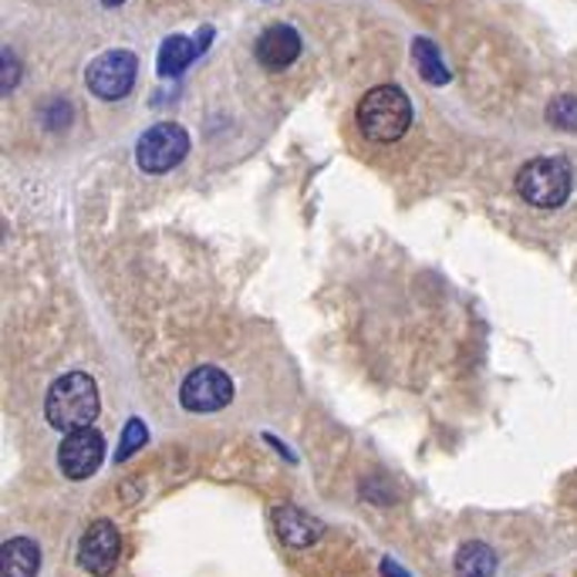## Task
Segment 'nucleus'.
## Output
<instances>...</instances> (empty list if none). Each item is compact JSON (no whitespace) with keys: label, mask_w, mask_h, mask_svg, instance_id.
Returning <instances> with one entry per match:
<instances>
[{"label":"nucleus","mask_w":577,"mask_h":577,"mask_svg":"<svg viewBox=\"0 0 577 577\" xmlns=\"http://www.w3.org/2000/svg\"><path fill=\"white\" fill-rule=\"evenodd\" d=\"M381 574H385V577H409V570H406V567H399V564H396V560H389V557L381 560Z\"/></svg>","instance_id":"nucleus-18"},{"label":"nucleus","mask_w":577,"mask_h":577,"mask_svg":"<svg viewBox=\"0 0 577 577\" xmlns=\"http://www.w3.org/2000/svg\"><path fill=\"white\" fill-rule=\"evenodd\" d=\"M412 58H416V68H419V74L429 81V84H449V68L442 64V54H439V48L429 41V38H416L412 41Z\"/></svg>","instance_id":"nucleus-14"},{"label":"nucleus","mask_w":577,"mask_h":577,"mask_svg":"<svg viewBox=\"0 0 577 577\" xmlns=\"http://www.w3.org/2000/svg\"><path fill=\"white\" fill-rule=\"evenodd\" d=\"M179 402L186 412H197V416L220 412L233 402V381L223 368L203 365L186 375L182 389H179Z\"/></svg>","instance_id":"nucleus-6"},{"label":"nucleus","mask_w":577,"mask_h":577,"mask_svg":"<svg viewBox=\"0 0 577 577\" xmlns=\"http://www.w3.org/2000/svg\"><path fill=\"white\" fill-rule=\"evenodd\" d=\"M547 122L564 132H577V94H557L547 106Z\"/></svg>","instance_id":"nucleus-15"},{"label":"nucleus","mask_w":577,"mask_h":577,"mask_svg":"<svg viewBox=\"0 0 577 577\" xmlns=\"http://www.w3.org/2000/svg\"><path fill=\"white\" fill-rule=\"evenodd\" d=\"M18 78H21V64H18V58H14V51H11V48H4V94H11V91H14Z\"/></svg>","instance_id":"nucleus-17"},{"label":"nucleus","mask_w":577,"mask_h":577,"mask_svg":"<svg viewBox=\"0 0 577 577\" xmlns=\"http://www.w3.org/2000/svg\"><path fill=\"white\" fill-rule=\"evenodd\" d=\"M106 459V439L99 429H78L64 432V442L58 449V466L68 479H88Z\"/></svg>","instance_id":"nucleus-8"},{"label":"nucleus","mask_w":577,"mask_h":577,"mask_svg":"<svg viewBox=\"0 0 577 577\" xmlns=\"http://www.w3.org/2000/svg\"><path fill=\"white\" fill-rule=\"evenodd\" d=\"M574 186V172L570 162L560 156H540L530 159L520 172H517V192L537 210H557L567 203Z\"/></svg>","instance_id":"nucleus-3"},{"label":"nucleus","mask_w":577,"mask_h":577,"mask_svg":"<svg viewBox=\"0 0 577 577\" xmlns=\"http://www.w3.org/2000/svg\"><path fill=\"white\" fill-rule=\"evenodd\" d=\"M41 550L28 537H14L0 550V577H38Z\"/></svg>","instance_id":"nucleus-12"},{"label":"nucleus","mask_w":577,"mask_h":577,"mask_svg":"<svg viewBox=\"0 0 577 577\" xmlns=\"http://www.w3.org/2000/svg\"><path fill=\"white\" fill-rule=\"evenodd\" d=\"M186 152H189V136L176 122H159L146 129L142 139L136 142V162L142 172H152V176L176 169L186 159Z\"/></svg>","instance_id":"nucleus-4"},{"label":"nucleus","mask_w":577,"mask_h":577,"mask_svg":"<svg viewBox=\"0 0 577 577\" xmlns=\"http://www.w3.org/2000/svg\"><path fill=\"white\" fill-rule=\"evenodd\" d=\"M358 129L368 142H396L412 126V102L399 84H378L361 94L358 102Z\"/></svg>","instance_id":"nucleus-2"},{"label":"nucleus","mask_w":577,"mask_h":577,"mask_svg":"<svg viewBox=\"0 0 577 577\" xmlns=\"http://www.w3.org/2000/svg\"><path fill=\"white\" fill-rule=\"evenodd\" d=\"M102 399H99V385L84 371H68L61 375L44 399V416L58 432H78L88 429L99 419Z\"/></svg>","instance_id":"nucleus-1"},{"label":"nucleus","mask_w":577,"mask_h":577,"mask_svg":"<svg viewBox=\"0 0 577 577\" xmlns=\"http://www.w3.org/2000/svg\"><path fill=\"white\" fill-rule=\"evenodd\" d=\"M119 554H122V537H119V527L112 520H94L84 534H81V544H78V564L94 574V577H106L116 570L119 564Z\"/></svg>","instance_id":"nucleus-7"},{"label":"nucleus","mask_w":577,"mask_h":577,"mask_svg":"<svg viewBox=\"0 0 577 577\" xmlns=\"http://www.w3.org/2000/svg\"><path fill=\"white\" fill-rule=\"evenodd\" d=\"M146 439H149L146 422H142V419H129V426H126V432H122V442H119L116 459H119V462H126L129 456H136V452L146 446Z\"/></svg>","instance_id":"nucleus-16"},{"label":"nucleus","mask_w":577,"mask_h":577,"mask_svg":"<svg viewBox=\"0 0 577 577\" xmlns=\"http://www.w3.org/2000/svg\"><path fill=\"white\" fill-rule=\"evenodd\" d=\"M257 61L270 71H283L291 68L301 54V34L291 28V24H270L260 38H257V48H253Z\"/></svg>","instance_id":"nucleus-9"},{"label":"nucleus","mask_w":577,"mask_h":577,"mask_svg":"<svg viewBox=\"0 0 577 577\" xmlns=\"http://www.w3.org/2000/svg\"><path fill=\"white\" fill-rule=\"evenodd\" d=\"M210 41H213V28H203L197 41L186 38V34H172V38H166L162 48H159V74H162V78H176V74H182L192 61H197V58L210 48Z\"/></svg>","instance_id":"nucleus-11"},{"label":"nucleus","mask_w":577,"mask_h":577,"mask_svg":"<svg viewBox=\"0 0 577 577\" xmlns=\"http://www.w3.org/2000/svg\"><path fill=\"white\" fill-rule=\"evenodd\" d=\"M136 78H139V58L132 51H106L84 71L88 91L99 94V99H106V102L126 99L136 84Z\"/></svg>","instance_id":"nucleus-5"},{"label":"nucleus","mask_w":577,"mask_h":577,"mask_svg":"<svg viewBox=\"0 0 577 577\" xmlns=\"http://www.w3.org/2000/svg\"><path fill=\"white\" fill-rule=\"evenodd\" d=\"M273 530H277L280 544L295 547V550H305V547L318 544L321 534H325L321 520H315L311 514H305V510L295 507V504H280V507H273Z\"/></svg>","instance_id":"nucleus-10"},{"label":"nucleus","mask_w":577,"mask_h":577,"mask_svg":"<svg viewBox=\"0 0 577 577\" xmlns=\"http://www.w3.org/2000/svg\"><path fill=\"white\" fill-rule=\"evenodd\" d=\"M497 574V554L484 540H469L456 554V577H494Z\"/></svg>","instance_id":"nucleus-13"}]
</instances>
